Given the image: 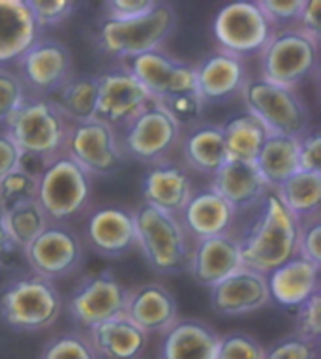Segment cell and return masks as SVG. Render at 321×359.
I'll list each match as a JSON object with an SVG mask.
<instances>
[{
	"label": "cell",
	"mask_w": 321,
	"mask_h": 359,
	"mask_svg": "<svg viewBox=\"0 0 321 359\" xmlns=\"http://www.w3.org/2000/svg\"><path fill=\"white\" fill-rule=\"evenodd\" d=\"M301 222L282 205L278 196L269 192L261 201L256 222L240 237L239 250L243 267L269 275L297 256Z\"/></svg>",
	"instance_id": "6da1fadb"
},
{
	"label": "cell",
	"mask_w": 321,
	"mask_h": 359,
	"mask_svg": "<svg viewBox=\"0 0 321 359\" xmlns=\"http://www.w3.org/2000/svg\"><path fill=\"white\" fill-rule=\"evenodd\" d=\"M134 217L135 245L158 275H179L188 269L190 245L179 218L146 203L134 212Z\"/></svg>",
	"instance_id": "7a4b0ae2"
},
{
	"label": "cell",
	"mask_w": 321,
	"mask_h": 359,
	"mask_svg": "<svg viewBox=\"0 0 321 359\" xmlns=\"http://www.w3.org/2000/svg\"><path fill=\"white\" fill-rule=\"evenodd\" d=\"M6 124V134L23 156L49 162L64 153L70 124L49 100L27 96L23 106L8 118Z\"/></svg>",
	"instance_id": "3957f363"
},
{
	"label": "cell",
	"mask_w": 321,
	"mask_h": 359,
	"mask_svg": "<svg viewBox=\"0 0 321 359\" xmlns=\"http://www.w3.org/2000/svg\"><path fill=\"white\" fill-rule=\"evenodd\" d=\"M62 306L57 286L34 273L12 280L0 294V316L13 330H47L57 322Z\"/></svg>",
	"instance_id": "277c9868"
},
{
	"label": "cell",
	"mask_w": 321,
	"mask_h": 359,
	"mask_svg": "<svg viewBox=\"0 0 321 359\" xmlns=\"http://www.w3.org/2000/svg\"><path fill=\"white\" fill-rule=\"evenodd\" d=\"M36 181V201L53 222L79 215L93 194V177L66 153L49 160Z\"/></svg>",
	"instance_id": "5b68a950"
},
{
	"label": "cell",
	"mask_w": 321,
	"mask_h": 359,
	"mask_svg": "<svg viewBox=\"0 0 321 359\" xmlns=\"http://www.w3.org/2000/svg\"><path fill=\"white\" fill-rule=\"evenodd\" d=\"M175 12L171 6H160L152 13L130 21L104 19L96 29V43L104 53L118 59H134L156 51L175 29Z\"/></svg>",
	"instance_id": "8992f818"
},
{
	"label": "cell",
	"mask_w": 321,
	"mask_h": 359,
	"mask_svg": "<svg viewBox=\"0 0 321 359\" xmlns=\"http://www.w3.org/2000/svg\"><path fill=\"white\" fill-rule=\"evenodd\" d=\"M248 113L275 136L301 137L308 128V109L293 88H284L265 79H250L243 87Z\"/></svg>",
	"instance_id": "52a82bcc"
},
{
	"label": "cell",
	"mask_w": 321,
	"mask_h": 359,
	"mask_svg": "<svg viewBox=\"0 0 321 359\" xmlns=\"http://www.w3.org/2000/svg\"><path fill=\"white\" fill-rule=\"evenodd\" d=\"M259 53L261 79L284 88L297 87L317 66V41L299 29L273 32Z\"/></svg>",
	"instance_id": "ba28073f"
},
{
	"label": "cell",
	"mask_w": 321,
	"mask_h": 359,
	"mask_svg": "<svg viewBox=\"0 0 321 359\" xmlns=\"http://www.w3.org/2000/svg\"><path fill=\"white\" fill-rule=\"evenodd\" d=\"M181 137V126L171 117V113L162 104L151 102L143 111L124 126L123 137L118 140L123 153L137 162L158 164Z\"/></svg>",
	"instance_id": "9c48e42d"
},
{
	"label": "cell",
	"mask_w": 321,
	"mask_h": 359,
	"mask_svg": "<svg viewBox=\"0 0 321 359\" xmlns=\"http://www.w3.org/2000/svg\"><path fill=\"white\" fill-rule=\"evenodd\" d=\"M64 153L90 177L117 173L124 164V153L115 130L98 118L70 126Z\"/></svg>",
	"instance_id": "30bf717a"
},
{
	"label": "cell",
	"mask_w": 321,
	"mask_h": 359,
	"mask_svg": "<svg viewBox=\"0 0 321 359\" xmlns=\"http://www.w3.org/2000/svg\"><path fill=\"white\" fill-rule=\"evenodd\" d=\"M128 70L158 104L198 93L196 66L173 59L162 49L130 59Z\"/></svg>",
	"instance_id": "8fae6325"
},
{
	"label": "cell",
	"mask_w": 321,
	"mask_h": 359,
	"mask_svg": "<svg viewBox=\"0 0 321 359\" xmlns=\"http://www.w3.org/2000/svg\"><path fill=\"white\" fill-rule=\"evenodd\" d=\"M25 258L34 275L47 280L70 277L83 262V245L66 224L49 222L47 228L25 248Z\"/></svg>",
	"instance_id": "7c38bea8"
},
{
	"label": "cell",
	"mask_w": 321,
	"mask_h": 359,
	"mask_svg": "<svg viewBox=\"0 0 321 359\" xmlns=\"http://www.w3.org/2000/svg\"><path fill=\"white\" fill-rule=\"evenodd\" d=\"M128 290L111 271L88 275L68 299V312L77 324L93 327L105 320L123 316Z\"/></svg>",
	"instance_id": "4fadbf2b"
},
{
	"label": "cell",
	"mask_w": 321,
	"mask_h": 359,
	"mask_svg": "<svg viewBox=\"0 0 321 359\" xmlns=\"http://www.w3.org/2000/svg\"><path fill=\"white\" fill-rule=\"evenodd\" d=\"M154 102L128 68H115L98 76L96 118L113 130L124 128Z\"/></svg>",
	"instance_id": "5bb4252c"
},
{
	"label": "cell",
	"mask_w": 321,
	"mask_h": 359,
	"mask_svg": "<svg viewBox=\"0 0 321 359\" xmlns=\"http://www.w3.org/2000/svg\"><path fill=\"white\" fill-rule=\"evenodd\" d=\"M271 34L273 27L263 18L256 2H231L214 19V36L222 49L240 59L261 51Z\"/></svg>",
	"instance_id": "9a60e30c"
},
{
	"label": "cell",
	"mask_w": 321,
	"mask_h": 359,
	"mask_svg": "<svg viewBox=\"0 0 321 359\" xmlns=\"http://www.w3.org/2000/svg\"><path fill=\"white\" fill-rule=\"evenodd\" d=\"M21 81L38 96H53L74 77L70 49L59 40H36L18 60Z\"/></svg>",
	"instance_id": "2e32d148"
},
{
	"label": "cell",
	"mask_w": 321,
	"mask_h": 359,
	"mask_svg": "<svg viewBox=\"0 0 321 359\" xmlns=\"http://www.w3.org/2000/svg\"><path fill=\"white\" fill-rule=\"evenodd\" d=\"M271 301L267 275L240 267L228 278L210 288V306L222 316H243L267 305Z\"/></svg>",
	"instance_id": "e0dca14e"
},
{
	"label": "cell",
	"mask_w": 321,
	"mask_h": 359,
	"mask_svg": "<svg viewBox=\"0 0 321 359\" xmlns=\"http://www.w3.org/2000/svg\"><path fill=\"white\" fill-rule=\"evenodd\" d=\"M85 239L102 256H124L135 247L134 212L117 205L94 209L85 222Z\"/></svg>",
	"instance_id": "ac0fdd59"
},
{
	"label": "cell",
	"mask_w": 321,
	"mask_h": 359,
	"mask_svg": "<svg viewBox=\"0 0 321 359\" xmlns=\"http://www.w3.org/2000/svg\"><path fill=\"white\" fill-rule=\"evenodd\" d=\"M243 267L240 250L237 239L224 236L199 239L193 250H190L188 269L193 280L207 288H214L224 278Z\"/></svg>",
	"instance_id": "d6986e66"
},
{
	"label": "cell",
	"mask_w": 321,
	"mask_h": 359,
	"mask_svg": "<svg viewBox=\"0 0 321 359\" xmlns=\"http://www.w3.org/2000/svg\"><path fill=\"white\" fill-rule=\"evenodd\" d=\"M124 316L146 335L165 333L179 320V306L175 295L165 286L149 283L128 292Z\"/></svg>",
	"instance_id": "ffe728a7"
},
{
	"label": "cell",
	"mask_w": 321,
	"mask_h": 359,
	"mask_svg": "<svg viewBox=\"0 0 321 359\" xmlns=\"http://www.w3.org/2000/svg\"><path fill=\"white\" fill-rule=\"evenodd\" d=\"M246 83L245 60L228 51H217L196 66L198 95L203 102H226L243 90Z\"/></svg>",
	"instance_id": "44dd1931"
},
{
	"label": "cell",
	"mask_w": 321,
	"mask_h": 359,
	"mask_svg": "<svg viewBox=\"0 0 321 359\" xmlns=\"http://www.w3.org/2000/svg\"><path fill=\"white\" fill-rule=\"evenodd\" d=\"M141 190L146 205L177 217L192 196V183L181 164L164 160L146 171Z\"/></svg>",
	"instance_id": "7402d4cb"
},
{
	"label": "cell",
	"mask_w": 321,
	"mask_h": 359,
	"mask_svg": "<svg viewBox=\"0 0 321 359\" xmlns=\"http://www.w3.org/2000/svg\"><path fill=\"white\" fill-rule=\"evenodd\" d=\"M210 189L214 190L235 212L259 205L263 198L269 194L267 184L259 175L256 164L239 162V160H228L212 175Z\"/></svg>",
	"instance_id": "603a6c76"
},
{
	"label": "cell",
	"mask_w": 321,
	"mask_h": 359,
	"mask_svg": "<svg viewBox=\"0 0 321 359\" xmlns=\"http://www.w3.org/2000/svg\"><path fill=\"white\" fill-rule=\"evenodd\" d=\"M88 342L98 358L139 359L146 348V333L123 314L88 327Z\"/></svg>",
	"instance_id": "cb8c5ba5"
},
{
	"label": "cell",
	"mask_w": 321,
	"mask_h": 359,
	"mask_svg": "<svg viewBox=\"0 0 321 359\" xmlns=\"http://www.w3.org/2000/svg\"><path fill=\"white\" fill-rule=\"evenodd\" d=\"M271 299L284 306H299L320 292V267L295 256L267 275Z\"/></svg>",
	"instance_id": "d4e9b609"
},
{
	"label": "cell",
	"mask_w": 321,
	"mask_h": 359,
	"mask_svg": "<svg viewBox=\"0 0 321 359\" xmlns=\"http://www.w3.org/2000/svg\"><path fill=\"white\" fill-rule=\"evenodd\" d=\"M181 217L182 228H186L199 241L228 233L233 224L235 211L214 190L209 189L190 196Z\"/></svg>",
	"instance_id": "484cf974"
},
{
	"label": "cell",
	"mask_w": 321,
	"mask_h": 359,
	"mask_svg": "<svg viewBox=\"0 0 321 359\" xmlns=\"http://www.w3.org/2000/svg\"><path fill=\"white\" fill-rule=\"evenodd\" d=\"M220 335L201 320H177L165 331L162 359H217Z\"/></svg>",
	"instance_id": "4316f807"
},
{
	"label": "cell",
	"mask_w": 321,
	"mask_h": 359,
	"mask_svg": "<svg viewBox=\"0 0 321 359\" xmlns=\"http://www.w3.org/2000/svg\"><path fill=\"white\" fill-rule=\"evenodd\" d=\"M38 34L40 27L25 0H0V65L21 59Z\"/></svg>",
	"instance_id": "83f0119b"
},
{
	"label": "cell",
	"mask_w": 321,
	"mask_h": 359,
	"mask_svg": "<svg viewBox=\"0 0 321 359\" xmlns=\"http://www.w3.org/2000/svg\"><path fill=\"white\" fill-rule=\"evenodd\" d=\"M254 164L267 189L276 190L299 171V137L269 134Z\"/></svg>",
	"instance_id": "f1b7e54d"
},
{
	"label": "cell",
	"mask_w": 321,
	"mask_h": 359,
	"mask_svg": "<svg viewBox=\"0 0 321 359\" xmlns=\"http://www.w3.org/2000/svg\"><path fill=\"white\" fill-rule=\"evenodd\" d=\"M182 153L188 165L205 175H214L229 160L224 143L222 126L199 124L186 136L182 143Z\"/></svg>",
	"instance_id": "f546056e"
},
{
	"label": "cell",
	"mask_w": 321,
	"mask_h": 359,
	"mask_svg": "<svg viewBox=\"0 0 321 359\" xmlns=\"http://www.w3.org/2000/svg\"><path fill=\"white\" fill-rule=\"evenodd\" d=\"M275 194L301 224L317 218L321 205V171H297L276 189Z\"/></svg>",
	"instance_id": "4dcf8cb0"
},
{
	"label": "cell",
	"mask_w": 321,
	"mask_h": 359,
	"mask_svg": "<svg viewBox=\"0 0 321 359\" xmlns=\"http://www.w3.org/2000/svg\"><path fill=\"white\" fill-rule=\"evenodd\" d=\"M96 100H98V76H74L49 98L66 121L76 124L96 118Z\"/></svg>",
	"instance_id": "1f68e13d"
},
{
	"label": "cell",
	"mask_w": 321,
	"mask_h": 359,
	"mask_svg": "<svg viewBox=\"0 0 321 359\" xmlns=\"http://www.w3.org/2000/svg\"><path fill=\"white\" fill-rule=\"evenodd\" d=\"M224 143L229 160L239 162H256L263 143L269 137V132L254 115L246 111L245 115L229 118L222 126Z\"/></svg>",
	"instance_id": "d6a6232c"
},
{
	"label": "cell",
	"mask_w": 321,
	"mask_h": 359,
	"mask_svg": "<svg viewBox=\"0 0 321 359\" xmlns=\"http://www.w3.org/2000/svg\"><path fill=\"white\" fill-rule=\"evenodd\" d=\"M51 222L38 201H29L23 205L15 207L6 212V226L12 241L19 250H25L41 231L46 230L47 224Z\"/></svg>",
	"instance_id": "836d02e7"
},
{
	"label": "cell",
	"mask_w": 321,
	"mask_h": 359,
	"mask_svg": "<svg viewBox=\"0 0 321 359\" xmlns=\"http://www.w3.org/2000/svg\"><path fill=\"white\" fill-rule=\"evenodd\" d=\"M36 194H38L36 175L25 168H19L18 171H13L0 181V207L4 209V212L34 201Z\"/></svg>",
	"instance_id": "e575fe53"
},
{
	"label": "cell",
	"mask_w": 321,
	"mask_h": 359,
	"mask_svg": "<svg viewBox=\"0 0 321 359\" xmlns=\"http://www.w3.org/2000/svg\"><path fill=\"white\" fill-rule=\"evenodd\" d=\"M40 359H98L87 337L64 333L47 342Z\"/></svg>",
	"instance_id": "d590c367"
},
{
	"label": "cell",
	"mask_w": 321,
	"mask_h": 359,
	"mask_svg": "<svg viewBox=\"0 0 321 359\" xmlns=\"http://www.w3.org/2000/svg\"><path fill=\"white\" fill-rule=\"evenodd\" d=\"M265 348L248 333H228L220 337L217 359H263Z\"/></svg>",
	"instance_id": "8d00e7d4"
},
{
	"label": "cell",
	"mask_w": 321,
	"mask_h": 359,
	"mask_svg": "<svg viewBox=\"0 0 321 359\" xmlns=\"http://www.w3.org/2000/svg\"><path fill=\"white\" fill-rule=\"evenodd\" d=\"M27 100V88L18 74L0 68V123H8V118L18 111Z\"/></svg>",
	"instance_id": "74e56055"
},
{
	"label": "cell",
	"mask_w": 321,
	"mask_h": 359,
	"mask_svg": "<svg viewBox=\"0 0 321 359\" xmlns=\"http://www.w3.org/2000/svg\"><path fill=\"white\" fill-rule=\"evenodd\" d=\"M263 359H320V344L299 335H287L265 350Z\"/></svg>",
	"instance_id": "f35d334b"
},
{
	"label": "cell",
	"mask_w": 321,
	"mask_h": 359,
	"mask_svg": "<svg viewBox=\"0 0 321 359\" xmlns=\"http://www.w3.org/2000/svg\"><path fill=\"white\" fill-rule=\"evenodd\" d=\"M297 331L295 335L303 337L306 341L320 344L321 337V292H315L312 297L304 301L303 305L297 306Z\"/></svg>",
	"instance_id": "ab89813d"
},
{
	"label": "cell",
	"mask_w": 321,
	"mask_h": 359,
	"mask_svg": "<svg viewBox=\"0 0 321 359\" xmlns=\"http://www.w3.org/2000/svg\"><path fill=\"white\" fill-rule=\"evenodd\" d=\"M256 6L271 27H280V30H284L297 25L303 0H261L256 2Z\"/></svg>",
	"instance_id": "60d3db41"
},
{
	"label": "cell",
	"mask_w": 321,
	"mask_h": 359,
	"mask_svg": "<svg viewBox=\"0 0 321 359\" xmlns=\"http://www.w3.org/2000/svg\"><path fill=\"white\" fill-rule=\"evenodd\" d=\"M29 10L38 27H55L70 18L76 2L70 0H29Z\"/></svg>",
	"instance_id": "b9f144b4"
},
{
	"label": "cell",
	"mask_w": 321,
	"mask_h": 359,
	"mask_svg": "<svg viewBox=\"0 0 321 359\" xmlns=\"http://www.w3.org/2000/svg\"><path fill=\"white\" fill-rule=\"evenodd\" d=\"M160 6L154 0H109L104 2L105 19L130 21V19L145 18Z\"/></svg>",
	"instance_id": "7bdbcfd3"
},
{
	"label": "cell",
	"mask_w": 321,
	"mask_h": 359,
	"mask_svg": "<svg viewBox=\"0 0 321 359\" xmlns=\"http://www.w3.org/2000/svg\"><path fill=\"white\" fill-rule=\"evenodd\" d=\"M297 256L308 259L310 264L321 265V222L320 217L301 224L297 243Z\"/></svg>",
	"instance_id": "ee69618b"
},
{
	"label": "cell",
	"mask_w": 321,
	"mask_h": 359,
	"mask_svg": "<svg viewBox=\"0 0 321 359\" xmlns=\"http://www.w3.org/2000/svg\"><path fill=\"white\" fill-rule=\"evenodd\" d=\"M299 171H321V137L317 130L299 137Z\"/></svg>",
	"instance_id": "f6af8a7d"
},
{
	"label": "cell",
	"mask_w": 321,
	"mask_h": 359,
	"mask_svg": "<svg viewBox=\"0 0 321 359\" xmlns=\"http://www.w3.org/2000/svg\"><path fill=\"white\" fill-rule=\"evenodd\" d=\"M23 153L12 142V137L6 132L0 134V181L13 171H18L19 168H23Z\"/></svg>",
	"instance_id": "bcb514c9"
},
{
	"label": "cell",
	"mask_w": 321,
	"mask_h": 359,
	"mask_svg": "<svg viewBox=\"0 0 321 359\" xmlns=\"http://www.w3.org/2000/svg\"><path fill=\"white\" fill-rule=\"evenodd\" d=\"M320 10L321 4L317 0H303V8H301V13H299L297 27L301 32H304L306 36H310L314 41H320L321 36V21H320Z\"/></svg>",
	"instance_id": "7dc6e473"
},
{
	"label": "cell",
	"mask_w": 321,
	"mask_h": 359,
	"mask_svg": "<svg viewBox=\"0 0 321 359\" xmlns=\"http://www.w3.org/2000/svg\"><path fill=\"white\" fill-rule=\"evenodd\" d=\"M18 250L19 248L15 247V243H13L12 237H10V231H8L6 212L0 207V265L8 264L10 258H12Z\"/></svg>",
	"instance_id": "c3c4849f"
}]
</instances>
